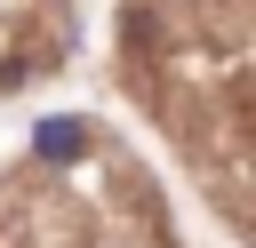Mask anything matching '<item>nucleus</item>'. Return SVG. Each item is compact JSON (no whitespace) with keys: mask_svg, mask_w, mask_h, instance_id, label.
Instances as JSON below:
<instances>
[{"mask_svg":"<svg viewBox=\"0 0 256 248\" xmlns=\"http://www.w3.org/2000/svg\"><path fill=\"white\" fill-rule=\"evenodd\" d=\"M80 144H88V128H80V120H48V128H40V152H48V160H72Z\"/></svg>","mask_w":256,"mask_h":248,"instance_id":"obj_1","label":"nucleus"}]
</instances>
